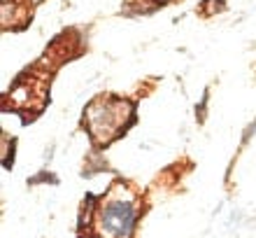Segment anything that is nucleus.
I'll use <instances>...</instances> for the list:
<instances>
[{
    "mask_svg": "<svg viewBox=\"0 0 256 238\" xmlns=\"http://www.w3.org/2000/svg\"><path fill=\"white\" fill-rule=\"evenodd\" d=\"M138 219V201L130 194H114L100 210V231L108 238H128Z\"/></svg>",
    "mask_w": 256,
    "mask_h": 238,
    "instance_id": "nucleus-1",
    "label": "nucleus"
},
{
    "mask_svg": "<svg viewBox=\"0 0 256 238\" xmlns=\"http://www.w3.org/2000/svg\"><path fill=\"white\" fill-rule=\"evenodd\" d=\"M122 110H128L126 103H94L86 112L88 131L96 136V140H110L116 131H122Z\"/></svg>",
    "mask_w": 256,
    "mask_h": 238,
    "instance_id": "nucleus-2",
    "label": "nucleus"
}]
</instances>
